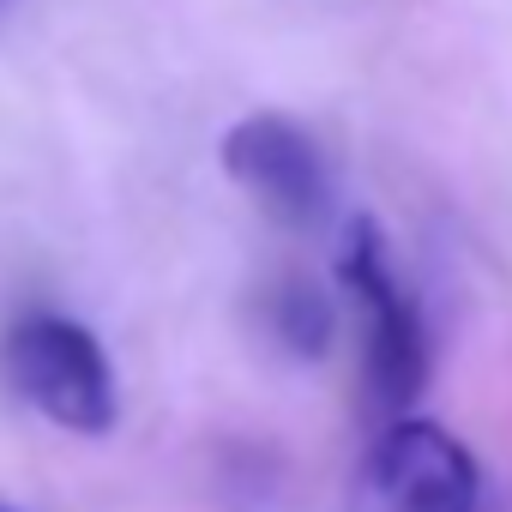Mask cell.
<instances>
[{"label":"cell","mask_w":512,"mask_h":512,"mask_svg":"<svg viewBox=\"0 0 512 512\" xmlns=\"http://www.w3.org/2000/svg\"><path fill=\"white\" fill-rule=\"evenodd\" d=\"M338 284L362 314V392L380 416H404L428 386V326L416 296L392 272L374 217H350L338 247Z\"/></svg>","instance_id":"cell-1"},{"label":"cell","mask_w":512,"mask_h":512,"mask_svg":"<svg viewBox=\"0 0 512 512\" xmlns=\"http://www.w3.org/2000/svg\"><path fill=\"white\" fill-rule=\"evenodd\" d=\"M0 374H7V386L31 410H43L67 434H109L121 416L109 350L97 344L91 326H79L55 308H31L7 326V338H0Z\"/></svg>","instance_id":"cell-2"},{"label":"cell","mask_w":512,"mask_h":512,"mask_svg":"<svg viewBox=\"0 0 512 512\" xmlns=\"http://www.w3.org/2000/svg\"><path fill=\"white\" fill-rule=\"evenodd\" d=\"M350 512H488V476L446 422L404 410L374 434Z\"/></svg>","instance_id":"cell-3"},{"label":"cell","mask_w":512,"mask_h":512,"mask_svg":"<svg viewBox=\"0 0 512 512\" xmlns=\"http://www.w3.org/2000/svg\"><path fill=\"white\" fill-rule=\"evenodd\" d=\"M223 175L260 205L272 223L284 229H314L332 211V169L320 157V145L308 139V127H296L290 115H241L223 145H217Z\"/></svg>","instance_id":"cell-4"},{"label":"cell","mask_w":512,"mask_h":512,"mask_svg":"<svg viewBox=\"0 0 512 512\" xmlns=\"http://www.w3.org/2000/svg\"><path fill=\"white\" fill-rule=\"evenodd\" d=\"M260 314H266L272 344H284L290 356H326V344H332V302L314 284L290 278V284L266 290Z\"/></svg>","instance_id":"cell-5"},{"label":"cell","mask_w":512,"mask_h":512,"mask_svg":"<svg viewBox=\"0 0 512 512\" xmlns=\"http://www.w3.org/2000/svg\"><path fill=\"white\" fill-rule=\"evenodd\" d=\"M7 7H13V0H0V13H7Z\"/></svg>","instance_id":"cell-6"},{"label":"cell","mask_w":512,"mask_h":512,"mask_svg":"<svg viewBox=\"0 0 512 512\" xmlns=\"http://www.w3.org/2000/svg\"><path fill=\"white\" fill-rule=\"evenodd\" d=\"M0 512H7V506H0Z\"/></svg>","instance_id":"cell-7"}]
</instances>
